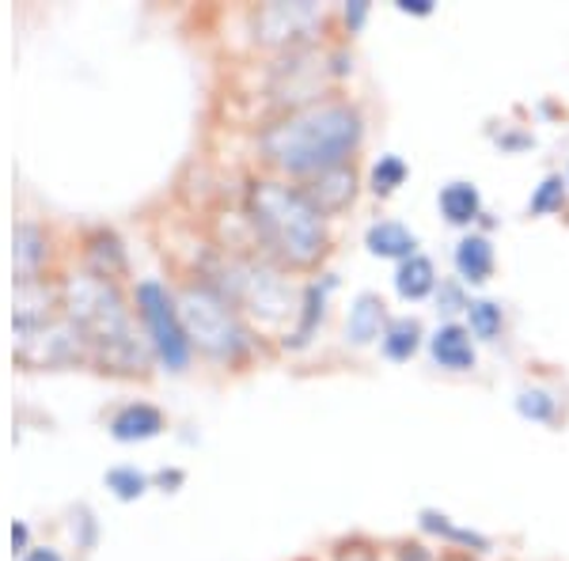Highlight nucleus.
Returning <instances> with one entry per match:
<instances>
[{
    "instance_id": "obj_1",
    "label": "nucleus",
    "mask_w": 569,
    "mask_h": 561,
    "mask_svg": "<svg viewBox=\"0 0 569 561\" xmlns=\"http://www.w3.org/2000/svg\"><path fill=\"white\" fill-rule=\"evenodd\" d=\"M361 137L365 122L357 107L323 99V103H308L273 122L262 133V152L284 174L316 179V174L346 168V160L361 149Z\"/></svg>"
},
{
    "instance_id": "obj_2",
    "label": "nucleus",
    "mask_w": 569,
    "mask_h": 561,
    "mask_svg": "<svg viewBox=\"0 0 569 561\" xmlns=\"http://www.w3.org/2000/svg\"><path fill=\"white\" fill-rule=\"evenodd\" d=\"M251 220L262 243L289 266H316L327 254V213L308 190L284 182H254Z\"/></svg>"
},
{
    "instance_id": "obj_3",
    "label": "nucleus",
    "mask_w": 569,
    "mask_h": 561,
    "mask_svg": "<svg viewBox=\"0 0 569 561\" xmlns=\"http://www.w3.org/2000/svg\"><path fill=\"white\" fill-rule=\"evenodd\" d=\"M69 292H72V319L84 327V334L91 342L103 345L110 361L141 364V349H137L130 311H126L122 297L114 292V284L84 278L72 284Z\"/></svg>"
},
{
    "instance_id": "obj_4",
    "label": "nucleus",
    "mask_w": 569,
    "mask_h": 561,
    "mask_svg": "<svg viewBox=\"0 0 569 561\" xmlns=\"http://www.w3.org/2000/svg\"><path fill=\"white\" fill-rule=\"evenodd\" d=\"M179 315H182V330H187L190 345L206 349L213 357H240L247 345V330L236 319L228 297H220L213 289H190L187 297L179 300Z\"/></svg>"
},
{
    "instance_id": "obj_5",
    "label": "nucleus",
    "mask_w": 569,
    "mask_h": 561,
    "mask_svg": "<svg viewBox=\"0 0 569 561\" xmlns=\"http://www.w3.org/2000/svg\"><path fill=\"white\" fill-rule=\"evenodd\" d=\"M137 311H141L144 327H149V338L156 345V353L163 357L168 368H187L190 361V338L182 330V315L179 303L171 300V292L156 281H141L137 284Z\"/></svg>"
},
{
    "instance_id": "obj_6",
    "label": "nucleus",
    "mask_w": 569,
    "mask_h": 561,
    "mask_svg": "<svg viewBox=\"0 0 569 561\" xmlns=\"http://www.w3.org/2000/svg\"><path fill=\"white\" fill-rule=\"evenodd\" d=\"M236 284H240L243 300L251 303L254 311H266L270 319H281L292 311V289L278 278V273L262 270V266L259 270H254V266H243Z\"/></svg>"
},
{
    "instance_id": "obj_7",
    "label": "nucleus",
    "mask_w": 569,
    "mask_h": 561,
    "mask_svg": "<svg viewBox=\"0 0 569 561\" xmlns=\"http://www.w3.org/2000/svg\"><path fill=\"white\" fill-rule=\"evenodd\" d=\"M316 23H323V8L308 4V0H300V4H270L259 16V31L266 42H289L297 34L311 31Z\"/></svg>"
},
{
    "instance_id": "obj_8",
    "label": "nucleus",
    "mask_w": 569,
    "mask_h": 561,
    "mask_svg": "<svg viewBox=\"0 0 569 561\" xmlns=\"http://www.w3.org/2000/svg\"><path fill=\"white\" fill-rule=\"evenodd\" d=\"M429 357H433V364L445 368V372H471L475 361H479L471 330L460 323H440L433 334H429Z\"/></svg>"
},
{
    "instance_id": "obj_9",
    "label": "nucleus",
    "mask_w": 569,
    "mask_h": 561,
    "mask_svg": "<svg viewBox=\"0 0 569 561\" xmlns=\"http://www.w3.org/2000/svg\"><path fill=\"white\" fill-rule=\"evenodd\" d=\"M365 247H369V254H376V259L407 262L418 254V236L407 224H399V220H376V224H369V232H365Z\"/></svg>"
},
{
    "instance_id": "obj_10",
    "label": "nucleus",
    "mask_w": 569,
    "mask_h": 561,
    "mask_svg": "<svg viewBox=\"0 0 569 561\" xmlns=\"http://www.w3.org/2000/svg\"><path fill=\"white\" fill-rule=\"evenodd\" d=\"M388 330V308L376 292H361L353 303H350V315H346V338L353 345H372L376 338H383Z\"/></svg>"
},
{
    "instance_id": "obj_11",
    "label": "nucleus",
    "mask_w": 569,
    "mask_h": 561,
    "mask_svg": "<svg viewBox=\"0 0 569 561\" xmlns=\"http://www.w3.org/2000/svg\"><path fill=\"white\" fill-rule=\"evenodd\" d=\"M437 209L448 224L471 228L475 220L482 217V194L475 182H448V187H440V194H437Z\"/></svg>"
},
{
    "instance_id": "obj_12",
    "label": "nucleus",
    "mask_w": 569,
    "mask_h": 561,
    "mask_svg": "<svg viewBox=\"0 0 569 561\" xmlns=\"http://www.w3.org/2000/svg\"><path fill=\"white\" fill-rule=\"evenodd\" d=\"M493 243L486 236H463L456 243V273H460L463 284H486L493 278Z\"/></svg>"
},
{
    "instance_id": "obj_13",
    "label": "nucleus",
    "mask_w": 569,
    "mask_h": 561,
    "mask_svg": "<svg viewBox=\"0 0 569 561\" xmlns=\"http://www.w3.org/2000/svg\"><path fill=\"white\" fill-rule=\"evenodd\" d=\"M357 194V174L353 168H335L327 174H316L308 187V198L316 201L323 213H338V209H346Z\"/></svg>"
},
{
    "instance_id": "obj_14",
    "label": "nucleus",
    "mask_w": 569,
    "mask_h": 561,
    "mask_svg": "<svg viewBox=\"0 0 569 561\" xmlns=\"http://www.w3.org/2000/svg\"><path fill=\"white\" fill-rule=\"evenodd\" d=\"M437 284H440L437 266H433V259H426V254H415V259L399 262V270H395V292L410 303L437 297Z\"/></svg>"
},
{
    "instance_id": "obj_15",
    "label": "nucleus",
    "mask_w": 569,
    "mask_h": 561,
    "mask_svg": "<svg viewBox=\"0 0 569 561\" xmlns=\"http://www.w3.org/2000/svg\"><path fill=\"white\" fill-rule=\"evenodd\" d=\"M110 432H114V440H126V444H133V440H152L163 432V413L156 407L137 402V407H126V410L114 413Z\"/></svg>"
},
{
    "instance_id": "obj_16",
    "label": "nucleus",
    "mask_w": 569,
    "mask_h": 561,
    "mask_svg": "<svg viewBox=\"0 0 569 561\" xmlns=\"http://www.w3.org/2000/svg\"><path fill=\"white\" fill-rule=\"evenodd\" d=\"M421 338H426V330H421L418 319H391L388 330H383V338H380V349H383V357L395 364H402V361H410V357L421 349Z\"/></svg>"
},
{
    "instance_id": "obj_17",
    "label": "nucleus",
    "mask_w": 569,
    "mask_h": 561,
    "mask_svg": "<svg viewBox=\"0 0 569 561\" xmlns=\"http://www.w3.org/2000/svg\"><path fill=\"white\" fill-rule=\"evenodd\" d=\"M418 520H421V528H426V531H433V535L456 542V547L490 550V539L479 535V531H471V528H460V523H452V520L445 517V512H437V509H421Z\"/></svg>"
},
{
    "instance_id": "obj_18",
    "label": "nucleus",
    "mask_w": 569,
    "mask_h": 561,
    "mask_svg": "<svg viewBox=\"0 0 569 561\" xmlns=\"http://www.w3.org/2000/svg\"><path fill=\"white\" fill-rule=\"evenodd\" d=\"M467 330H471V338H479V342H498L501 330H505V311L501 303L493 300H471L467 303Z\"/></svg>"
},
{
    "instance_id": "obj_19",
    "label": "nucleus",
    "mask_w": 569,
    "mask_h": 561,
    "mask_svg": "<svg viewBox=\"0 0 569 561\" xmlns=\"http://www.w3.org/2000/svg\"><path fill=\"white\" fill-rule=\"evenodd\" d=\"M407 174H410V168H407V160H402V156H395V152L380 156V160L372 163V174H369L372 194L376 198H391L395 190L407 182Z\"/></svg>"
},
{
    "instance_id": "obj_20",
    "label": "nucleus",
    "mask_w": 569,
    "mask_h": 561,
    "mask_svg": "<svg viewBox=\"0 0 569 561\" xmlns=\"http://www.w3.org/2000/svg\"><path fill=\"white\" fill-rule=\"evenodd\" d=\"M42 259H46V247L39 228L20 224L16 228V273H20V281H31V273L39 270Z\"/></svg>"
},
{
    "instance_id": "obj_21",
    "label": "nucleus",
    "mask_w": 569,
    "mask_h": 561,
    "mask_svg": "<svg viewBox=\"0 0 569 561\" xmlns=\"http://www.w3.org/2000/svg\"><path fill=\"white\" fill-rule=\"evenodd\" d=\"M517 410H520V418H528V421H555V413H558V399L550 391H539V388H531V391H520V399H517Z\"/></svg>"
},
{
    "instance_id": "obj_22",
    "label": "nucleus",
    "mask_w": 569,
    "mask_h": 561,
    "mask_svg": "<svg viewBox=\"0 0 569 561\" xmlns=\"http://www.w3.org/2000/svg\"><path fill=\"white\" fill-rule=\"evenodd\" d=\"M566 187H569V182L562 179V174H547L543 187H539L536 194H531L528 209H531V213H536V217H547V213H555V209H562Z\"/></svg>"
},
{
    "instance_id": "obj_23",
    "label": "nucleus",
    "mask_w": 569,
    "mask_h": 561,
    "mask_svg": "<svg viewBox=\"0 0 569 561\" xmlns=\"http://www.w3.org/2000/svg\"><path fill=\"white\" fill-rule=\"evenodd\" d=\"M107 485L114 490V497L133 501V497H141L144 490H149V478L137 474L133 467H114V471H107Z\"/></svg>"
},
{
    "instance_id": "obj_24",
    "label": "nucleus",
    "mask_w": 569,
    "mask_h": 561,
    "mask_svg": "<svg viewBox=\"0 0 569 561\" xmlns=\"http://www.w3.org/2000/svg\"><path fill=\"white\" fill-rule=\"evenodd\" d=\"M437 303L445 315H452V311H467V303H471V297L463 292V281H440L437 284Z\"/></svg>"
},
{
    "instance_id": "obj_25",
    "label": "nucleus",
    "mask_w": 569,
    "mask_h": 561,
    "mask_svg": "<svg viewBox=\"0 0 569 561\" xmlns=\"http://www.w3.org/2000/svg\"><path fill=\"white\" fill-rule=\"evenodd\" d=\"M365 20H369V0H350V4H346V23H350V31L353 34L361 31Z\"/></svg>"
},
{
    "instance_id": "obj_26",
    "label": "nucleus",
    "mask_w": 569,
    "mask_h": 561,
    "mask_svg": "<svg viewBox=\"0 0 569 561\" xmlns=\"http://www.w3.org/2000/svg\"><path fill=\"white\" fill-rule=\"evenodd\" d=\"M395 8L407 16H433V0H399Z\"/></svg>"
},
{
    "instance_id": "obj_27",
    "label": "nucleus",
    "mask_w": 569,
    "mask_h": 561,
    "mask_svg": "<svg viewBox=\"0 0 569 561\" xmlns=\"http://www.w3.org/2000/svg\"><path fill=\"white\" fill-rule=\"evenodd\" d=\"M23 561H61V558H58V550L42 547V550H31V554H27Z\"/></svg>"
},
{
    "instance_id": "obj_28",
    "label": "nucleus",
    "mask_w": 569,
    "mask_h": 561,
    "mask_svg": "<svg viewBox=\"0 0 569 561\" xmlns=\"http://www.w3.org/2000/svg\"><path fill=\"white\" fill-rule=\"evenodd\" d=\"M12 547L16 550L27 547V523H12Z\"/></svg>"
},
{
    "instance_id": "obj_29",
    "label": "nucleus",
    "mask_w": 569,
    "mask_h": 561,
    "mask_svg": "<svg viewBox=\"0 0 569 561\" xmlns=\"http://www.w3.org/2000/svg\"><path fill=\"white\" fill-rule=\"evenodd\" d=\"M566 182H569V174H566Z\"/></svg>"
}]
</instances>
